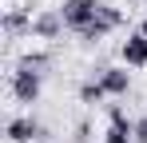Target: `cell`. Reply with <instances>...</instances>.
Instances as JSON below:
<instances>
[{
    "label": "cell",
    "mask_w": 147,
    "mask_h": 143,
    "mask_svg": "<svg viewBox=\"0 0 147 143\" xmlns=\"http://www.w3.org/2000/svg\"><path fill=\"white\" fill-rule=\"evenodd\" d=\"M96 12H99V0H64L60 4V16H64V28L68 32H84L88 24L96 20Z\"/></svg>",
    "instance_id": "cell-1"
},
{
    "label": "cell",
    "mask_w": 147,
    "mask_h": 143,
    "mask_svg": "<svg viewBox=\"0 0 147 143\" xmlns=\"http://www.w3.org/2000/svg\"><path fill=\"white\" fill-rule=\"evenodd\" d=\"M119 24H123V12L115 8V4H103V0H99L96 20H92L88 28H84V32H80V40H88V44H99V40H103L107 32H115Z\"/></svg>",
    "instance_id": "cell-2"
},
{
    "label": "cell",
    "mask_w": 147,
    "mask_h": 143,
    "mask_svg": "<svg viewBox=\"0 0 147 143\" xmlns=\"http://www.w3.org/2000/svg\"><path fill=\"white\" fill-rule=\"evenodd\" d=\"M8 88L16 95V103H36L40 99V88H44V72H32V68H16Z\"/></svg>",
    "instance_id": "cell-3"
},
{
    "label": "cell",
    "mask_w": 147,
    "mask_h": 143,
    "mask_svg": "<svg viewBox=\"0 0 147 143\" xmlns=\"http://www.w3.org/2000/svg\"><path fill=\"white\" fill-rule=\"evenodd\" d=\"M4 135H8V143H32V139L44 135V127H40L32 115H12L4 123Z\"/></svg>",
    "instance_id": "cell-4"
},
{
    "label": "cell",
    "mask_w": 147,
    "mask_h": 143,
    "mask_svg": "<svg viewBox=\"0 0 147 143\" xmlns=\"http://www.w3.org/2000/svg\"><path fill=\"white\" fill-rule=\"evenodd\" d=\"M60 32H64V16H60V8H44V12L32 16V36H36V40H56Z\"/></svg>",
    "instance_id": "cell-5"
},
{
    "label": "cell",
    "mask_w": 147,
    "mask_h": 143,
    "mask_svg": "<svg viewBox=\"0 0 147 143\" xmlns=\"http://www.w3.org/2000/svg\"><path fill=\"white\" fill-rule=\"evenodd\" d=\"M96 76H99V84L107 88V95H127V92H131V72H127V68L103 64V68H99Z\"/></svg>",
    "instance_id": "cell-6"
},
{
    "label": "cell",
    "mask_w": 147,
    "mask_h": 143,
    "mask_svg": "<svg viewBox=\"0 0 147 143\" xmlns=\"http://www.w3.org/2000/svg\"><path fill=\"white\" fill-rule=\"evenodd\" d=\"M0 28H4V36H12V40L32 36V12H28V8H8V12L0 16Z\"/></svg>",
    "instance_id": "cell-7"
},
{
    "label": "cell",
    "mask_w": 147,
    "mask_h": 143,
    "mask_svg": "<svg viewBox=\"0 0 147 143\" xmlns=\"http://www.w3.org/2000/svg\"><path fill=\"white\" fill-rule=\"evenodd\" d=\"M119 56H123L127 68H147V36L143 32H131V36L119 44Z\"/></svg>",
    "instance_id": "cell-8"
},
{
    "label": "cell",
    "mask_w": 147,
    "mask_h": 143,
    "mask_svg": "<svg viewBox=\"0 0 147 143\" xmlns=\"http://www.w3.org/2000/svg\"><path fill=\"white\" fill-rule=\"evenodd\" d=\"M80 99H84V103H103V99H107V88L99 84V76H92V80L80 84Z\"/></svg>",
    "instance_id": "cell-9"
},
{
    "label": "cell",
    "mask_w": 147,
    "mask_h": 143,
    "mask_svg": "<svg viewBox=\"0 0 147 143\" xmlns=\"http://www.w3.org/2000/svg\"><path fill=\"white\" fill-rule=\"evenodd\" d=\"M107 123H111V127H119V131H127V135L135 131V119H127V111H123V107H115V103L107 107Z\"/></svg>",
    "instance_id": "cell-10"
},
{
    "label": "cell",
    "mask_w": 147,
    "mask_h": 143,
    "mask_svg": "<svg viewBox=\"0 0 147 143\" xmlns=\"http://www.w3.org/2000/svg\"><path fill=\"white\" fill-rule=\"evenodd\" d=\"M52 64V56L48 52H28V56H20V64H16V68H32V72H44Z\"/></svg>",
    "instance_id": "cell-11"
},
{
    "label": "cell",
    "mask_w": 147,
    "mask_h": 143,
    "mask_svg": "<svg viewBox=\"0 0 147 143\" xmlns=\"http://www.w3.org/2000/svg\"><path fill=\"white\" fill-rule=\"evenodd\" d=\"M103 143H135L127 131H119V127H107V135H103Z\"/></svg>",
    "instance_id": "cell-12"
},
{
    "label": "cell",
    "mask_w": 147,
    "mask_h": 143,
    "mask_svg": "<svg viewBox=\"0 0 147 143\" xmlns=\"http://www.w3.org/2000/svg\"><path fill=\"white\" fill-rule=\"evenodd\" d=\"M131 139H135V143H147V115H139V119H135V131H131Z\"/></svg>",
    "instance_id": "cell-13"
},
{
    "label": "cell",
    "mask_w": 147,
    "mask_h": 143,
    "mask_svg": "<svg viewBox=\"0 0 147 143\" xmlns=\"http://www.w3.org/2000/svg\"><path fill=\"white\" fill-rule=\"evenodd\" d=\"M88 135H92V127H88V123H80V127H76V143H88Z\"/></svg>",
    "instance_id": "cell-14"
},
{
    "label": "cell",
    "mask_w": 147,
    "mask_h": 143,
    "mask_svg": "<svg viewBox=\"0 0 147 143\" xmlns=\"http://www.w3.org/2000/svg\"><path fill=\"white\" fill-rule=\"evenodd\" d=\"M139 32H143V36H147V12H143V20H139Z\"/></svg>",
    "instance_id": "cell-15"
}]
</instances>
